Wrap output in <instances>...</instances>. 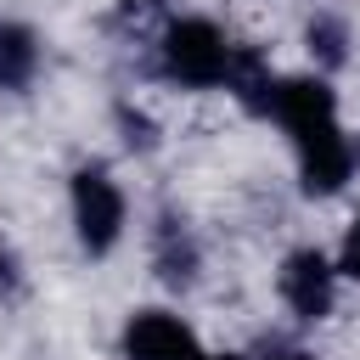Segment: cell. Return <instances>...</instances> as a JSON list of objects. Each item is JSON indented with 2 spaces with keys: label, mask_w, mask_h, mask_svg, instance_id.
I'll return each instance as SVG.
<instances>
[{
  "label": "cell",
  "mask_w": 360,
  "mask_h": 360,
  "mask_svg": "<svg viewBox=\"0 0 360 360\" xmlns=\"http://www.w3.org/2000/svg\"><path fill=\"white\" fill-rule=\"evenodd\" d=\"M332 292H338V264L326 253H315V248L287 253V264H281V298H287V309L298 321H321L332 309Z\"/></svg>",
  "instance_id": "cell-4"
},
{
  "label": "cell",
  "mask_w": 360,
  "mask_h": 360,
  "mask_svg": "<svg viewBox=\"0 0 360 360\" xmlns=\"http://www.w3.org/2000/svg\"><path fill=\"white\" fill-rule=\"evenodd\" d=\"M309 51H321V62H343V28L332 17L309 22Z\"/></svg>",
  "instance_id": "cell-8"
},
{
  "label": "cell",
  "mask_w": 360,
  "mask_h": 360,
  "mask_svg": "<svg viewBox=\"0 0 360 360\" xmlns=\"http://www.w3.org/2000/svg\"><path fill=\"white\" fill-rule=\"evenodd\" d=\"M73 225L84 253H107L124 231V191L112 186L107 169H79L73 174Z\"/></svg>",
  "instance_id": "cell-3"
},
{
  "label": "cell",
  "mask_w": 360,
  "mask_h": 360,
  "mask_svg": "<svg viewBox=\"0 0 360 360\" xmlns=\"http://www.w3.org/2000/svg\"><path fill=\"white\" fill-rule=\"evenodd\" d=\"M231 68H236V51L225 45V34L208 17H180L163 28V73L180 79L186 90L231 84Z\"/></svg>",
  "instance_id": "cell-2"
},
{
  "label": "cell",
  "mask_w": 360,
  "mask_h": 360,
  "mask_svg": "<svg viewBox=\"0 0 360 360\" xmlns=\"http://www.w3.org/2000/svg\"><path fill=\"white\" fill-rule=\"evenodd\" d=\"M191 360H242V354H202V349H197Z\"/></svg>",
  "instance_id": "cell-11"
},
{
  "label": "cell",
  "mask_w": 360,
  "mask_h": 360,
  "mask_svg": "<svg viewBox=\"0 0 360 360\" xmlns=\"http://www.w3.org/2000/svg\"><path fill=\"white\" fill-rule=\"evenodd\" d=\"M270 118L292 135L298 174H304L309 197H332L354 174V146H349V135L338 124V101L321 79H276Z\"/></svg>",
  "instance_id": "cell-1"
},
{
  "label": "cell",
  "mask_w": 360,
  "mask_h": 360,
  "mask_svg": "<svg viewBox=\"0 0 360 360\" xmlns=\"http://www.w3.org/2000/svg\"><path fill=\"white\" fill-rule=\"evenodd\" d=\"M270 360H309V354H298V349H287V354H270Z\"/></svg>",
  "instance_id": "cell-12"
},
{
  "label": "cell",
  "mask_w": 360,
  "mask_h": 360,
  "mask_svg": "<svg viewBox=\"0 0 360 360\" xmlns=\"http://www.w3.org/2000/svg\"><path fill=\"white\" fill-rule=\"evenodd\" d=\"M39 68V39L22 22H0V90H22Z\"/></svg>",
  "instance_id": "cell-6"
},
{
  "label": "cell",
  "mask_w": 360,
  "mask_h": 360,
  "mask_svg": "<svg viewBox=\"0 0 360 360\" xmlns=\"http://www.w3.org/2000/svg\"><path fill=\"white\" fill-rule=\"evenodd\" d=\"M338 276H354V281H360V219L349 225V236H343V248H338Z\"/></svg>",
  "instance_id": "cell-9"
},
{
  "label": "cell",
  "mask_w": 360,
  "mask_h": 360,
  "mask_svg": "<svg viewBox=\"0 0 360 360\" xmlns=\"http://www.w3.org/2000/svg\"><path fill=\"white\" fill-rule=\"evenodd\" d=\"M163 248H158V264H163V276L169 281H191V264H197V253H191V242L174 231V219H163V236H158Z\"/></svg>",
  "instance_id": "cell-7"
},
{
  "label": "cell",
  "mask_w": 360,
  "mask_h": 360,
  "mask_svg": "<svg viewBox=\"0 0 360 360\" xmlns=\"http://www.w3.org/2000/svg\"><path fill=\"white\" fill-rule=\"evenodd\" d=\"M197 354V338L180 315L169 309H141L129 315L124 326V360H191Z\"/></svg>",
  "instance_id": "cell-5"
},
{
  "label": "cell",
  "mask_w": 360,
  "mask_h": 360,
  "mask_svg": "<svg viewBox=\"0 0 360 360\" xmlns=\"http://www.w3.org/2000/svg\"><path fill=\"white\" fill-rule=\"evenodd\" d=\"M11 292H17V259L0 248V298H11Z\"/></svg>",
  "instance_id": "cell-10"
}]
</instances>
